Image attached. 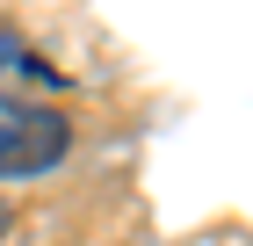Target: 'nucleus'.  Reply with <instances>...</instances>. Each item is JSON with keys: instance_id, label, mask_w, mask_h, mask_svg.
Instances as JSON below:
<instances>
[{"instance_id": "1", "label": "nucleus", "mask_w": 253, "mask_h": 246, "mask_svg": "<svg viewBox=\"0 0 253 246\" xmlns=\"http://www.w3.org/2000/svg\"><path fill=\"white\" fill-rule=\"evenodd\" d=\"M65 145H73V123H65L51 101H15V95H0V181H22V174L58 167Z\"/></svg>"}, {"instance_id": "2", "label": "nucleus", "mask_w": 253, "mask_h": 246, "mask_svg": "<svg viewBox=\"0 0 253 246\" xmlns=\"http://www.w3.org/2000/svg\"><path fill=\"white\" fill-rule=\"evenodd\" d=\"M7 87H58V73H51V65L29 51V37H15V29H0V95H7Z\"/></svg>"}, {"instance_id": "3", "label": "nucleus", "mask_w": 253, "mask_h": 246, "mask_svg": "<svg viewBox=\"0 0 253 246\" xmlns=\"http://www.w3.org/2000/svg\"><path fill=\"white\" fill-rule=\"evenodd\" d=\"M0 232H7V210H0Z\"/></svg>"}]
</instances>
